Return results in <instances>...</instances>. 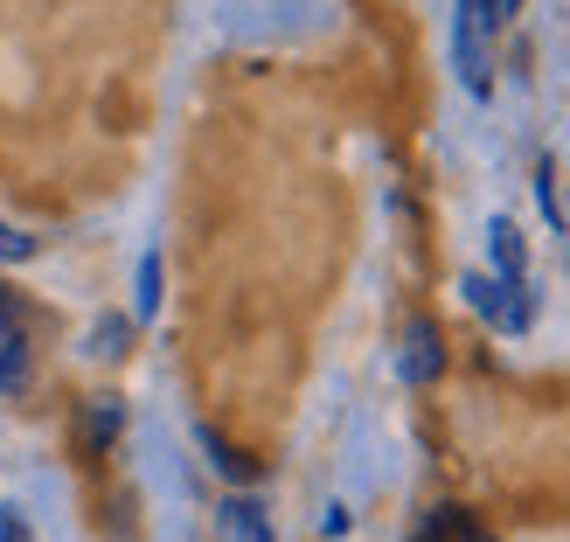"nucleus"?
<instances>
[{
  "label": "nucleus",
  "instance_id": "9d476101",
  "mask_svg": "<svg viewBox=\"0 0 570 542\" xmlns=\"http://www.w3.org/2000/svg\"><path fill=\"white\" fill-rule=\"evenodd\" d=\"M28 258H36V237H21V230L0 223V265H28Z\"/></svg>",
  "mask_w": 570,
  "mask_h": 542
},
{
  "label": "nucleus",
  "instance_id": "39448f33",
  "mask_svg": "<svg viewBox=\"0 0 570 542\" xmlns=\"http://www.w3.org/2000/svg\"><path fill=\"white\" fill-rule=\"evenodd\" d=\"M488 250H494V272L501 278H529V250H522V230L508 216H494L488 223Z\"/></svg>",
  "mask_w": 570,
  "mask_h": 542
},
{
  "label": "nucleus",
  "instance_id": "6e6552de",
  "mask_svg": "<svg viewBox=\"0 0 570 542\" xmlns=\"http://www.w3.org/2000/svg\"><path fill=\"white\" fill-rule=\"evenodd\" d=\"M126 341H132V321H98L91 355H98V362H126Z\"/></svg>",
  "mask_w": 570,
  "mask_h": 542
},
{
  "label": "nucleus",
  "instance_id": "f03ea898",
  "mask_svg": "<svg viewBox=\"0 0 570 542\" xmlns=\"http://www.w3.org/2000/svg\"><path fill=\"white\" fill-rule=\"evenodd\" d=\"M28 390V334L14 327L8 293H0V396H21Z\"/></svg>",
  "mask_w": 570,
  "mask_h": 542
},
{
  "label": "nucleus",
  "instance_id": "423d86ee",
  "mask_svg": "<svg viewBox=\"0 0 570 542\" xmlns=\"http://www.w3.org/2000/svg\"><path fill=\"white\" fill-rule=\"evenodd\" d=\"M119 424H126V404H119V396H91V404H83V445L105 452L111 438H119Z\"/></svg>",
  "mask_w": 570,
  "mask_h": 542
},
{
  "label": "nucleus",
  "instance_id": "20e7f679",
  "mask_svg": "<svg viewBox=\"0 0 570 542\" xmlns=\"http://www.w3.org/2000/svg\"><path fill=\"white\" fill-rule=\"evenodd\" d=\"M216 522H223V535H230V542H278L272 535V515L250 494H230V501L216 507Z\"/></svg>",
  "mask_w": 570,
  "mask_h": 542
},
{
  "label": "nucleus",
  "instance_id": "1a4fd4ad",
  "mask_svg": "<svg viewBox=\"0 0 570 542\" xmlns=\"http://www.w3.org/2000/svg\"><path fill=\"white\" fill-rule=\"evenodd\" d=\"M195 438H203V452L216 460V473H230V480H250V460H244V452H230V445H223V438L209 432V424H203V432H195Z\"/></svg>",
  "mask_w": 570,
  "mask_h": 542
},
{
  "label": "nucleus",
  "instance_id": "7ed1b4c3",
  "mask_svg": "<svg viewBox=\"0 0 570 542\" xmlns=\"http://www.w3.org/2000/svg\"><path fill=\"white\" fill-rule=\"evenodd\" d=\"M439 368H445L439 327H432V321H411V334H404V383H432Z\"/></svg>",
  "mask_w": 570,
  "mask_h": 542
},
{
  "label": "nucleus",
  "instance_id": "f257e3e1",
  "mask_svg": "<svg viewBox=\"0 0 570 542\" xmlns=\"http://www.w3.org/2000/svg\"><path fill=\"white\" fill-rule=\"evenodd\" d=\"M460 293H466V306L480 313V321L501 327V334H529V321H535V293H529V278L466 272V278H460Z\"/></svg>",
  "mask_w": 570,
  "mask_h": 542
},
{
  "label": "nucleus",
  "instance_id": "9b49d317",
  "mask_svg": "<svg viewBox=\"0 0 570 542\" xmlns=\"http://www.w3.org/2000/svg\"><path fill=\"white\" fill-rule=\"evenodd\" d=\"M0 542H28V535H21V522H14V515H0Z\"/></svg>",
  "mask_w": 570,
  "mask_h": 542
},
{
  "label": "nucleus",
  "instance_id": "0eeeda50",
  "mask_svg": "<svg viewBox=\"0 0 570 542\" xmlns=\"http://www.w3.org/2000/svg\"><path fill=\"white\" fill-rule=\"evenodd\" d=\"M160 285H167V265H160V250H147V258H139V285H132V321L139 327L160 313Z\"/></svg>",
  "mask_w": 570,
  "mask_h": 542
}]
</instances>
